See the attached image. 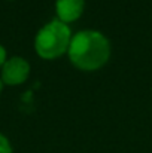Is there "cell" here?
Segmentation results:
<instances>
[{
    "mask_svg": "<svg viewBox=\"0 0 152 153\" xmlns=\"http://www.w3.org/2000/svg\"><path fill=\"white\" fill-rule=\"evenodd\" d=\"M85 0H57L55 1V10L58 21L69 24L76 21L82 12H84Z\"/></svg>",
    "mask_w": 152,
    "mask_h": 153,
    "instance_id": "4",
    "label": "cell"
},
{
    "mask_svg": "<svg viewBox=\"0 0 152 153\" xmlns=\"http://www.w3.org/2000/svg\"><path fill=\"white\" fill-rule=\"evenodd\" d=\"M28 73H30L28 62L21 56H13L10 59H6V62L1 67V82L15 86L25 82Z\"/></svg>",
    "mask_w": 152,
    "mask_h": 153,
    "instance_id": "3",
    "label": "cell"
},
{
    "mask_svg": "<svg viewBox=\"0 0 152 153\" xmlns=\"http://www.w3.org/2000/svg\"><path fill=\"white\" fill-rule=\"evenodd\" d=\"M4 62H6V51H4V48L0 45V67H3Z\"/></svg>",
    "mask_w": 152,
    "mask_h": 153,
    "instance_id": "6",
    "label": "cell"
},
{
    "mask_svg": "<svg viewBox=\"0 0 152 153\" xmlns=\"http://www.w3.org/2000/svg\"><path fill=\"white\" fill-rule=\"evenodd\" d=\"M0 153H12V147L3 134H0Z\"/></svg>",
    "mask_w": 152,
    "mask_h": 153,
    "instance_id": "5",
    "label": "cell"
},
{
    "mask_svg": "<svg viewBox=\"0 0 152 153\" xmlns=\"http://www.w3.org/2000/svg\"><path fill=\"white\" fill-rule=\"evenodd\" d=\"M1 89H3V82H1V79H0V92H1Z\"/></svg>",
    "mask_w": 152,
    "mask_h": 153,
    "instance_id": "7",
    "label": "cell"
},
{
    "mask_svg": "<svg viewBox=\"0 0 152 153\" xmlns=\"http://www.w3.org/2000/svg\"><path fill=\"white\" fill-rule=\"evenodd\" d=\"M67 52L75 67L84 71H93L107 62L110 56V45L101 33L85 30L72 37Z\"/></svg>",
    "mask_w": 152,
    "mask_h": 153,
    "instance_id": "1",
    "label": "cell"
},
{
    "mask_svg": "<svg viewBox=\"0 0 152 153\" xmlns=\"http://www.w3.org/2000/svg\"><path fill=\"white\" fill-rule=\"evenodd\" d=\"M72 31L67 24L54 19L45 24L34 39V49L43 59H54L69 51Z\"/></svg>",
    "mask_w": 152,
    "mask_h": 153,
    "instance_id": "2",
    "label": "cell"
}]
</instances>
